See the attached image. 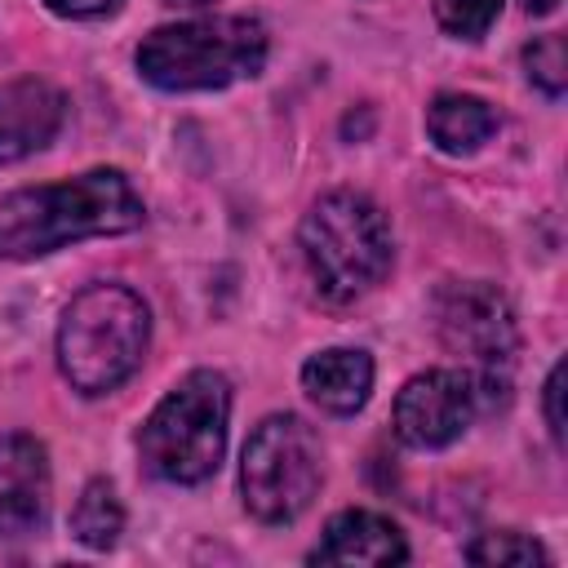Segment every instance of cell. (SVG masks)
I'll return each instance as SVG.
<instances>
[{"label": "cell", "mask_w": 568, "mask_h": 568, "mask_svg": "<svg viewBox=\"0 0 568 568\" xmlns=\"http://www.w3.org/2000/svg\"><path fill=\"white\" fill-rule=\"evenodd\" d=\"M146 217L120 169H89L67 182L27 186L0 200V257L27 262L84 235H124Z\"/></svg>", "instance_id": "6da1fadb"}, {"label": "cell", "mask_w": 568, "mask_h": 568, "mask_svg": "<svg viewBox=\"0 0 568 568\" xmlns=\"http://www.w3.org/2000/svg\"><path fill=\"white\" fill-rule=\"evenodd\" d=\"M151 342V311L124 284H89L58 324V368L80 395H106L129 382Z\"/></svg>", "instance_id": "7a4b0ae2"}, {"label": "cell", "mask_w": 568, "mask_h": 568, "mask_svg": "<svg viewBox=\"0 0 568 568\" xmlns=\"http://www.w3.org/2000/svg\"><path fill=\"white\" fill-rule=\"evenodd\" d=\"M266 62V27L253 18H195L155 27L138 44V75L169 93L226 89Z\"/></svg>", "instance_id": "3957f363"}, {"label": "cell", "mask_w": 568, "mask_h": 568, "mask_svg": "<svg viewBox=\"0 0 568 568\" xmlns=\"http://www.w3.org/2000/svg\"><path fill=\"white\" fill-rule=\"evenodd\" d=\"M226 417H231V382L213 368L186 373L146 417L138 435V453L155 479L200 484L217 470L226 453Z\"/></svg>", "instance_id": "277c9868"}, {"label": "cell", "mask_w": 568, "mask_h": 568, "mask_svg": "<svg viewBox=\"0 0 568 568\" xmlns=\"http://www.w3.org/2000/svg\"><path fill=\"white\" fill-rule=\"evenodd\" d=\"M302 257L324 297L351 302L382 284L390 271V226L386 213L359 191H328L302 217Z\"/></svg>", "instance_id": "5b68a950"}, {"label": "cell", "mask_w": 568, "mask_h": 568, "mask_svg": "<svg viewBox=\"0 0 568 568\" xmlns=\"http://www.w3.org/2000/svg\"><path fill=\"white\" fill-rule=\"evenodd\" d=\"M320 488V439L315 430L293 417L275 413L266 417L240 457V493L244 506L262 524H288L297 519Z\"/></svg>", "instance_id": "8992f818"}, {"label": "cell", "mask_w": 568, "mask_h": 568, "mask_svg": "<svg viewBox=\"0 0 568 568\" xmlns=\"http://www.w3.org/2000/svg\"><path fill=\"white\" fill-rule=\"evenodd\" d=\"M435 328L453 355L466 359V377L475 382V395L493 399L497 390L506 395L510 386V364H515V315L510 302L493 284H444L435 297Z\"/></svg>", "instance_id": "52a82bcc"}, {"label": "cell", "mask_w": 568, "mask_h": 568, "mask_svg": "<svg viewBox=\"0 0 568 568\" xmlns=\"http://www.w3.org/2000/svg\"><path fill=\"white\" fill-rule=\"evenodd\" d=\"M479 413L475 382L453 368H430L404 382L395 395V435L408 448H444L453 444Z\"/></svg>", "instance_id": "ba28073f"}, {"label": "cell", "mask_w": 568, "mask_h": 568, "mask_svg": "<svg viewBox=\"0 0 568 568\" xmlns=\"http://www.w3.org/2000/svg\"><path fill=\"white\" fill-rule=\"evenodd\" d=\"M49 515V457L31 435H0V537H27Z\"/></svg>", "instance_id": "9c48e42d"}, {"label": "cell", "mask_w": 568, "mask_h": 568, "mask_svg": "<svg viewBox=\"0 0 568 568\" xmlns=\"http://www.w3.org/2000/svg\"><path fill=\"white\" fill-rule=\"evenodd\" d=\"M67 120V98L49 80H9L0 84V164L27 160L49 146Z\"/></svg>", "instance_id": "30bf717a"}, {"label": "cell", "mask_w": 568, "mask_h": 568, "mask_svg": "<svg viewBox=\"0 0 568 568\" xmlns=\"http://www.w3.org/2000/svg\"><path fill=\"white\" fill-rule=\"evenodd\" d=\"M408 541L404 532L373 510H342L328 519L311 564H404Z\"/></svg>", "instance_id": "8fae6325"}, {"label": "cell", "mask_w": 568, "mask_h": 568, "mask_svg": "<svg viewBox=\"0 0 568 568\" xmlns=\"http://www.w3.org/2000/svg\"><path fill=\"white\" fill-rule=\"evenodd\" d=\"M302 390L328 408V413H355L364 408L368 390H373V359L368 351H351V346H333L320 351L302 364Z\"/></svg>", "instance_id": "7c38bea8"}, {"label": "cell", "mask_w": 568, "mask_h": 568, "mask_svg": "<svg viewBox=\"0 0 568 568\" xmlns=\"http://www.w3.org/2000/svg\"><path fill=\"white\" fill-rule=\"evenodd\" d=\"M426 129H430L439 151L470 155V151H479L493 138L497 111L484 98H475V93H439L430 102V111H426Z\"/></svg>", "instance_id": "4fadbf2b"}, {"label": "cell", "mask_w": 568, "mask_h": 568, "mask_svg": "<svg viewBox=\"0 0 568 568\" xmlns=\"http://www.w3.org/2000/svg\"><path fill=\"white\" fill-rule=\"evenodd\" d=\"M71 532L89 550H111L120 541L124 506H120V497H115V488L106 479H89L84 484V493L75 497V510H71Z\"/></svg>", "instance_id": "5bb4252c"}, {"label": "cell", "mask_w": 568, "mask_h": 568, "mask_svg": "<svg viewBox=\"0 0 568 568\" xmlns=\"http://www.w3.org/2000/svg\"><path fill=\"white\" fill-rule=\"evenodd\" d=\"M466 559L470 564H515V568H528V564H550V550L541 541H532L528 532H484L466 546Z\"/></svg>", "instance_id": "9a60e30c"}, {"label": "cell", "mask_w": 568, "mask_h": 568, "mask_svg": "<svg viewBox=\"0 0 568 568\" xmlns=\"http://www.w3.org/2000/svg\"><path fill=\"white\" fill-rule=\"evenodd\" d=\"M524 71H528V80L541 93L559 98L564 84H568V49H564V36L550 31V36H537L532 44H524Z\"/></svg>", "instance_id": "2e32d148"}, {"label": "cell", "mask_w": 568, "mask_h": 568, "mask_svg": "<svg viewBox=\"0 0 568 568\" xmlns=\"http://www.w3.org/2000/svg\"><path fill=\"white\" fill-rule=\"evenodd\" d=\"M501 13V0H435V22L457 40H479Z\"/></svg>", "instance_id": "e0dca14e"}, {"label": "cell", "mask_w": 568, "mask_h": 568, "mask_svg": "<svg viewBox=\"0 0 568 568\" xmlns=\"http://www.w3.org/2000/svg\"><path fill=\"white\" fill-rule=\"evenodd\" d=\"M546 426H550V435L555 439H564V413H559V395H564V364H555L550 368V377H546Z\"/></svg>", "instance_id": "ac0fdd59"}, {"label": "cell", "mask_w": 568, "mask_h": 568, "mask_svg": "<svg viewBox=\"0 0 568 568\" xmlns=\"http://www.w3.org/2000/svg\"><path fill=\"white\" fill-rule=\"evenodd\" d=\"M44 4L62 18H98V13H111L120 0H44Z\"/></svg>", "instance_id": "d6986e66"}, {"label": "cell", "mask_w": 568, "mask_h": 568, "mask_svg": "<svg viewBox=\"0 0 568 568\" xmlns=\"http://www.w3.org/2000/svg\"><path fill=\"white\" fill-rule=\"evenodd\" d=\"M528 13H550V9H559V0H519Z\"/></svg>", "instance_id": "ffe728a7"}, {"label": "cell", "mask_w": 568, "mask_h": 568, "mask_svg": "<svg viewBox=\"0 0 568 568\" xmlns=\"http://www.w3.org/2000/svg\"><path fill=\"white\" fill-rule=\"evenodd\" d=\"M169 4H182V9H195V4H213V0H169Z\"/></svg>", "instance_id": "44dd1931"}]
</instances>
